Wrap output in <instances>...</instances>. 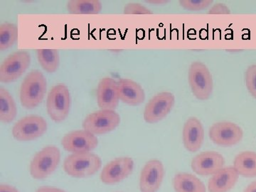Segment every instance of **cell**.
<instances>
[{"label":"cell","instance_id":"cell-19","mask_svg":"<svg viewBox=\"0 0 256 192\" xmlns=\"http://www.w3.org/2000/svg\"><path fill=\"white\" fill-rule=\"evenodd\" d=\"M173 186L176 192H206L205 185L201 180L188 173L181 172L175 175Z\"/></svg>","mask_w":256,"mask_h":192},{"label":"cell","instance_id":"cell-29","mask_svg":"<svg viewBox=\"0 0 256 192\" xmlns=\"http://www.w3.org/2000/svg\"><path fill=\"white\" fill-rule=\"evenodd\" d=\"M36 192H67L62 188H53V186H41L36 190Z\"/></svg>","mask_w":256,"mask_h":192},{"label":"cell","instance_id":"cell-23","mask_svg":"<svg viewBox=\"0 0 256 192\" xmlns=\"http://www.w3.org/2000/svg\"><path fill=\"white\" fill-rule=\"evenodd\" d=\"M37 58L44 70L48 73H54L60 66V54L55 50H38Z\"/></svg>","mask_w":256,"mask_h":192},{"label":"cell","instance_id":"cell-7","mask_svg":"<svg viewBox=\"0 0 256 192\" xmlns=\"http://www.w3.org/2000/svg\"><path fill=\"white\" fill-rule=\"evenodd\" d=\"M120 124L119 114L112 110H100L89 114L82 122V128L92 134H104L114 130Z\"/></svg>","mask_w":256,"mask_h":192},{"label":"cell","instance_id":"cell-24","mask_svg":"<svg viewBox=\"0 0 256 192\" xmlns=\"http://www.w3.org/2000/svg\"><path fill=\"white\" fill-rule=\"evenodd\" d=\"M18 38V28L12 23L0 25V50H4L14 46Z\"/></svg>","mask_w":256,"mask_h":192},{"label":"cell","instance_id":"cell-11","mask_svg":"<svg viewBox=\"0 0 256 192\" xmlns=\"http://www.w3.org/2000/svg\"><path fill=\"white\" fill-rule=\"evenodd\" d=\"M133 169L134 161L132 158H116L104 166L100 173L101 182L108 185L120 182L132 174Z\"/></svg>","mask_w":256,"mask_h":192},{"label":"cell","instance_id":"cell-12","mask_svg":"<svg viewBox=\"0 0 256 192\" xmlns=\"http://www.w3.org/2000/svg\"><path fill=\"white\" fill-rule=\"evenodd\" d=\"M62 144L69 152H90L98 144L95 134L85 130L72 131L66 134L62 140Z\"/></svg>","mask_w":256,"mask_h":192},{"label":"cell","instance_id":"cell-21","mask_svg":"<svg viewBox=\"0 0 256 192\" xmlns=\"http://www.w3.org/2000/svg\"><path fill=\"white\" fill-rule=\"evenodd\" d=\"M18 107L12 96L6 89L0 88V121L8 124L16 118Z\"/></svg>","mask_w":256,"mask_h":192},{"label":"cell","instance_id":"cell-5","mask_svg":"<svg viewBox=\"0 0 256 192\" xmlns=\"http://www.w3.org/2000/svg\"><path fill=\"white\" fill-rule=\"evenodd\" d=\"M70 106V92L65 84H57L50 89L47 97L46 108L52 120L56 122L65 120L68 117Z\"/></svg>","mask_w":256,"mask_h":192},{"label":"cell","instance_id":"cell-28","mask_svg":"<svg viewBox=\"0 0 256 192\" xmlns=\"http://www.w3.org/2000/svg\"><path fill=\"white\" fill-rule=\"evenodd\" d=\"M208 14H230V10L226 5L218 3L212 6L208 12Z\"/></svg>","mask_w":256,"mask_h":192},{"label":"cell","instance_id":"cell-30","mask_svg":"<svg viewBox=\"0 0 256 192\" xmlns=\"http://www.w3.org/2000/svg\"><path fill=\"white\" fill-rule=\"evenodd\" d=\"M0 192H20L14 186L8 184L0 185Z\"/></svg>","mask_w":256,"mask_h":192},{"label":"cell","instance_id":"cell-14","mask_svg":"<svg viewBox=\"0 0 256 192\" xmlns=\"http://www.w3.org/2000/svg\"><path fill=\"white\" fill-rule=\"evenodd\" d=\"M225 160L222 154L214 151H206L197 154L192 161V168L201 176L214 175L224 168Z\"/></svg>","mask_w":256,"mask_h":192},{"label":"cell","instance_id":"cell-1","mask_svg":"<svg viewBox=\"0 0 256 192\" xmlns=\"http://www.w3.org/2000/svg\"><path fill=\"white\" fill-rule=\"evenodd\" d=\"M47 82L40 70H32L24 79L20 88V102L24 108H35L43 101Z\"/></svg>","mask_w":256,"mask_h":192},{"label":"cell","instance_id":"cell-25","mask_svg":"<svg viewBox=\"0 0 256 192\" xmlns=\"http://www.w3.org/2000/svg\"><path fill=\"white\" fill-rule=\"evenodd\" d=\"M212 0H181L180 6L190 11H200L206 9L213 4Z\"/></svg>","mask_w":256,"mask_h":192},{"label":"cell","instance_id":"cell-18","mask_svg":"<svg viewBox=\"0 0 256 192\" xmlns=\"http://www.w3.org/2000/svg\"><path fill=\"white\" fill-rule=\"evenodd\" d=\"M239 174L234 166L223 168L210 178L208 184L210 192H228L234 188Z\"/></svg>","mask_w":256,"mask_h":192},{"label":"cell","instance_id":"cell-31","mask_svg":"<svg viewBox=\"0 0 256 192\" xmlns=\"http://www.w3.org/2000/svg\"><path fill=\"white\" fill-rule=\"evenodd\" d=\"M244 192H256V181L250 183Z\"/></svg>","mask_w":256,"mask_h":192},{"label":"cell","instance_id":"cell-13","mask_svg":"<svg viewBox=\"0 0 256 192\" xmlns=\"http://www.w3.org/2000/svg\"><path fill=\"white\" fill-rule=\"evenodd\" d=\"M165 174L164 166L158 160H151L144 165L140 178L141 192H158Z\"/></svg>","mask_w":256,"mask_h":192},{"label":"cell","instance_id":"cell-32","mask_svg":"<svg viewBox=\"0 0 256 192\" xmlns=\"http://www.w3.org/2000/svg\"><path fill=\"white\" fill-rule=\"evenodd\" d=\"M146 2L152 4L162 5L166 4V3L169 2V1H164V0H160V1L158 0V1H156V0H154V1H146Z\"/></svg>","mask_w":256,"mask_h":192},{"label":"cell","instance_id":"cell-8","mask_svg":"<svg viewBox=\"0 0 256 192\" xmlns=\"http://www.w3.org/2000/svg\"><path fill=\"white\" fill-rule=\"evenodd\" d=\"M31 56L26 50H18L10 54L0 66V82L4 84L18 80L28 70Z\"/></svg>","mask_w":256,"mask_h":192},{"label":"cell","instance_id":"cell-10","mask_svg":"<svg viewBox=\"0 0 256 192\" xmlns=\"http://www.w3.org/2000/svg\"><path fill=\"white\" fill-rule=\"evenodd\" d=\"M208 136L210 140L217 146H232L242 141L244 131L238 124L223 121L214 124L210 128Z\"/></svg>","mask_w":256,"mask_h":192},{"label":"cell","instance_id":"cell-17","mask_svg":"<svg viewBox=\"0 0 256 192\" xmlns=\"http://www.w3.org/2000/svg\"><path fill=\"white\" fill-rule=\"evenodd\" d=\"M120 100L131 106L142 104L146 100V94L142 86L130 79L124 78L118 82Z\"/></svg>","mask_w":256,"mask_h":192},{"label":"cell","instance_id":"cell-3","mask_svg":"<svg viewBox=\"0 0 256 192\" xmlns=\"http://www.w3.org/2000/svg\"><path fill=\"white\" fill-rule=\"evenodd\" d=\"M60 161L57 146H48L36 153L30 163V174L35 180H44L54 172Z\"/></svg>","mask_w":256,"mask_h":192},{"label":"cell","instance_id":"cell-16","mask_svg":"<svg viewBox=\"0 0 256 192\" xmlns=\"http://www.w3.org/2000/svg\"><path fill=\"white\" fill-rule=\"evenodd\" d=\"M183 143L190 152H196L201 149L204 141V129L201 121L195 117L188 118L184 124Z\"/></svg>","mask_w":256,"mask_h":192},{"label":"cell","instance_id":"cell-6","mask_svg":"<svg viewBox=\"0 0 256 192\" xmlns=\"http://www.w3.org/2000/svg\"><path fill=\"white\" fill-rule=\"evenodd\" d=\"M46 120L40 116L30 114L24 117L15 124L12 128V136L20 142L34 140L46 132Z\"/></svg>","mask_w":256,"mask_h":192},{"label":"cell","instance_id":"cell-27","mask_svg":"<svg viewBox=\"0 0 256 192\" xmlns=\"http://www.w3.org/2000/svg\"><path fill=\"white\" fill-rule=\"evenodd\" d=\"M126 14H152V12L139 3H128L124 8Z\"/></svg>","mask_w":256,"mask_h":192},{"label":"cell","instance_id":"cell-22","mask_svg":"<svg viewBox=\"0 0 256 192\" xmlns=\"http://www.w3.org/2000/svg\"><path fill=\"white\" fill-rule=\"evenodd\" d=\"M67 10L73 14H97L102 10V3L98 0H72L67 3Z\"/></svg>","mask_w":256,"mask_h":192},{"label":"cell","instance_id":"cell-4","mask_svg":"<svg viewBox=\"0 0 256 192\" xmlns=\"http://www.w3.org/2000/svg\"><path fill=\"white\" fill-rule=\"evenodd\" d=\"M188 80L192 94L198 100L210 98L213 92V79L210 69L204 64L193 62L188 69Z\"/></svg>","mask_w":256,"mask_h":192},{"label":"cell","instance_id":"cell-9","mask_svg":"<svg viewBox=\"0 0 256 192\" xmlns=\"http://www.w3.org/2000/svg\"><path fill=\"white\" fill-rule=\"evenodd\" d=\"M175 97L170 92H161L150 100L144 110V120L148 124H154L164 118L174 107Z\"/></svg>","mask_w":256,"mask_h":192},{"label":"cell","instance_id":"cell-2","mask_svg":"<svg viewBox=\"0 0 256 192\" xmlns=\"http://www.w3.org/2000/svg\"><path fill=\"white\" fill-rule=\"evenodd\" d=\"M101 166V158L92 152L74 153L64 162L65 172L76 178L92 176L99 171Z\"/></svg>","mask_w":256,"mask_h":192},{"label":"cell","instance_id":"cell-26","mask_svg":"<svg viewBox=\"0 0 256 192\" xmlns=\"http://www.w3.org/2000/svg\"><path fill=\"white\" fill-rule=\"evenodd\" d=\"M245 79L248 90L256 99V64L250 66L247 68Z\"/></svg>","mask_w":256,"mask_h":192},{"label":"cell","instance_id":"cell-20","mask_svg":"<svg viewBox=\"0 0 256 192\" xmlns=\"http://www.w3.org/2000/svg\"><path fill=\"white\" fill-rule=\"evenodd\" d=\"M234 168L240 176L252 178L256 176V153L254 152H242L236 156Z\"/></svg>","mask_w":256,"mask_h":192},{"label":"cell","instance_id":"cell-15","mask_svg":"<svg viewBox=\"0 0 256 192\" xmlns=\"http://www.w3.org/2000/svg\"><path fill=\"white\" fill-rule=\"evenodd\" d=\"M119 101L118 82L110 77L101 79L97 88V102L101 110H114Z\"/></svg>","mask_w":256,"mask_h":192}]
</instances>
